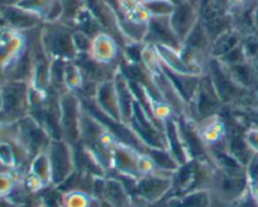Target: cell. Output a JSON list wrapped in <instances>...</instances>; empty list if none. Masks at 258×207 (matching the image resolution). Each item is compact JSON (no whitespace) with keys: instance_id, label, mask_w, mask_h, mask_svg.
I'll return each mask as SVG.
<instances>
[{"instance_id":"6da1fadb","label":"cell","mask_w":258,"mask_h":207,"mask_svg":"<svg viewBox=\"0 0 258 207\" xmlns=\"http://www.w3.org/2000/svg\"><path fill=\"white\" fill-rule=\"evenodd\" d=\"M75 28L63 22L44 23L40 30V40L50 59L60 58L66 60H75L78 53L73 43Z\"/></svg>"},{"instance_id":"7a4b0ae2","label":"cell","mask_w":258,"mask_h":207,"mask_svg":"<svg viewBox=\"0 0 258 207\" xmlns=\"http://www.w3.org/2000/svg\"><path fill=\"white\" fill-rule=\"evenodd\" d=\"M83 103L75 92L63 90L59 94V126L62 138L75 146L81 140V115Z\"/></svg>"},{"instance_id":"3957f363","label":"cell","mask_w":258,"mask_h":207,"mask_svg":"<svg viewBox=\"0 0 258 207\" xmlns=\"http://www.w3.org/2000/svg\"><path fill=\"white\" fill-rule=\"evenodd\" d=\"M47 151L52 165V186L58 187L62 183L67 182L76 171L73 146L63 138H52Z\"/></svg>"},{"instance_id":"277c9868","label":"cell","mask_w":258,"mask_h":207,"mask_svg":"<svg viewBox=\"0 0 258 207\" xmlns=\"http://www.w3.org/2000/svg\"><path fill=\"white\" fill-rule=\"evenodd\" d=\"M30 83L24 80H5L0 87L3 112L12 121H18L29 115Z\"/></svg>"},{"instance_id":"5b68a950","label":"cell","mask_w":258,"mask_h":207,"mask_svg":"<svg viewBox=\"0 0 258 207\" xmlns=\"http://www.w3.org/2000/svg\"><path fill=\"white\" fill-rule=\"evenodd\" d=\"M174 175L155 172L141 176L136 183V195L143 201L144 205H154L160 202L173 188Z\"/></svg>"},{"instance_id":"8992f818","label":"cell","mask_w":258,"mask_h":207,"mask_svg":"<svg viewBox=\"0 0 258 207\" xmlns=\"http://www.w3.org/2000/svg\"><path fill=\"white\" fill-rule=\"evenodd\" d=\"M209 188L213 192V197L222 202H232L241 197L246 188V175L229 173L216 167L212 173Z\"/></svg>"},{"instance_id":"52a82bcc","label":"cell","mask_w":258,"mask_h":207,"mask_svg":"<svg viewBox=\"0 0 258 207\" xmlns=\"http://www.w3.org/2000/svg\"><path fill=\"white\" fill-rule=\"evenodd\" d=\"M144 152L128 143L117 141L113 148L112 170L121 176L139 181L141 177V160Z\"/></svg>"},{"instance_id":"ba28073f","label":"cell","mask_w":258,"mask_h":207,"mask_svg":"<svg viewBox=\"0 0 258 207\" xmlns=\"http://www.w3.org/2000/svg\"><path fill=\"white\" fill-rule=\"evenodd\" d=\"M145 44H163L180 50L183 43L179 40L170 23V17H150L148 32L144 39Z\"/></svg>"},{"instance_id":"9c48e42d","label":"cell","mask_w":258,"mask_h":207,"mask_svg":"<svg viewBox=\"0 0 258 207\" xmlns=\"http://www.w3.org/2000/svg\"><path fill=\"white\" fill-rule=\"evenodd\" d=\"M199 20H201L199 10L191 0L176 5L170 15L171 27L181 43H184V40L188 38V35L198 24Z\"/></svg>"},{"instance_id":"30bf717a","label":"cell","mask_w":258,"mask_h":207,"mask_svg":"<svg viewBox=\"0 0 258 207\" xmlns=\"http://www.w3.org/2000/svg\"><path fill=\"white\" fill-rule=\"evenodd\" d=\"M96 108L105 116L122 123L121 121L120 105H118V94L116 88L115 79L103 80L98 83L95 98H92Z\"/></svg>"},{"instance_id":"8fae6325","label":"cell","mask_w":258,"mask_h":207,"mask_svg":"<svg viewBox=\"0 0 258 207\" xmlns=\"http://www.w3.org/2000/svg\"><path fill=\"white\" fill-rule=\"evenodd\" d=\"M0 14L7 20L9 27L19 30V32H28L39 27L43 22L39 15L23 9L19 5H8L0 8Z\"/></svg>"},{"instance_id":"7c38bea8","label":"cell","mask_w":258,"mask_h":207,"mask_svg":"<svg viewBox=\"0 0 258 207\" xmlns=\"http://www.w3.org/2000/svg\"><path fill=\"white\" fill-rule=\"evenodd\" d=\"M90 55L102 64H113L120 57L118 42L107 32H101L92 39Z\"/></svg>"},{"instance_id":"4fadbf2b","label":"cell","mask_w":258,"mask_h":207,"mask_svg":"<svg viewBox=\"0 0 258 207\" xmlns=\"http://www.w3.org/2000/svg\"><path fill=\"white\" fill-rule=\"evenodd\" d=\"M116 88H117L118 94V105H120L121 112V121L123 125L128 126L131 118L134 116V108H135L136 98L134 95L133 88H131L130 80L126 78V75L118 69V72L115 75Z\"/></svg>"},{"instance_id":"5bb4252c","label":"cell","mask_w":258,"mask_h":207,"mask_svg":"<svg viewBox=\"0 0 258 207\" xmlns=\"http://www.w3.org/2000/svg\"><path fill=\"white\" fill-rule=\"evenodd\" d=\"M169 207H212L213 192L211 188H196L181 195L174 196L168 201Z\"/></svg>"},{"instance_id":"9a60e30c","label":"cell","mask_w":258,"mask_h":207,"mask_svg":"<svg viewBox=\"0 0 258 207\" xmlns=\"http://www.w3.org/2000/svg\"><path fill=\"white\" fill-rule=\"evenodd\" d=\"M102 200L111 207H131V196L127 188L117 178H106Z\"/></svg>"},{"instance_id":"2e32d148","label":"cell","mask_w":258,"mask_h":207,"mask_svg":"<svg viewBox=\"0 0 258 207\" xmlns=\"http://www.w3.org/2000/svg\"><path fill=\"white\" fill-rule=\"evenodd\" d=\"M226 68L231 79L243 90L251 89L257 83V69L248 60H244L238 64L229 65Z\"/></svg>"},{"instance_id":"e0dca14e","label":"cell","mask_w":258,"mask_h":207,"mask_svg":"<svg viewBox=\"0 0 258 207\" xmlns=\"http://www.w3.org/2000/svg\"><path fill=\"white\" fill-rule=\"evenodd\" d=\"M242 43V35L233 28L222 33L212 43L211 58H222Z\"/></svg>"},{"instance_id":"ac0fdd59","label":"cell","mask_w":258,"mask_h":207,"mask_svg":"<svg viewBox=\"0 0 258 207\" xmlns=\"http://www.w3.org/2000/svg\"><path fill=\"white\" fill-rule=\"evenodd\" d=\"M62 207H103V200L87 191L76 188L63 193Z\"/></svg>"},{"instance_id":"d6986e66","label":"cell","mask_w":258,"mask_h":207,"mask_svg":"<svg viewBox=\"0 0 258 207\" xmlns=\"http://www.w3.org/2000/svg\"><path fill=\"white\" fill-rule=\"evenodd\" d=\"M29 172L37 176L42 181L44 187L52 186V165H50V158L47 150L40 151L33 157L32 162H30Z\"/></svg>"},{"instance_id":"ffe728a7","label":"cell","mask_w":258,"mask_h":207,"mask_svg":"<svg viewBox=\"0 0 258 207\" xmlns=\"http://www.w3.org/2000/svg\"><path fill=\"white\" fill-rule=\"evenodd\" d=\"M85 78L82 70L75 60H67L64 65V87L67 90L77 93L82 87Z\"/></svg>"},{"instance_id":"44dd1931","label":"cell","mask_w":258,"mask_h":207,"mask_svg":"<svg viewBox=\"0 0 258 207\" xmlns=\"http://www.w3.org/2000/svg\"><path fill=\"white\" fill-rule=\"evenodd\" d=\"M62 4V18L59 22L72 25L75 28V20L78 13L86 7L85 0H60Z\"/></svg>"},{"instance_id":"7402d4cb","label":"cell","mask_w":258,"mask_h":207,"mask_svg":"<svg viewBox=\"0 0 258 207\" xmlns=\"http://www.w3.org/2000/svg\"><path fill=\"white\" fill-rule=\"evenodd\" d=\"M144 5L151 17H170L175 9V5L170 0H151Z\"/></svg>"},{"instance_id":"603a6c76","label":"cell","mask_w":258,"mask_h":207,"mask_svg":"<svg viewBox=\"0 0 258 207\" xmlns=\"http://www.w3.org/2000/svg\"><path fill=\"white\" fill-rule=\"evenodd\" d=\"M18 186L17 178L10 171L0 172V198L9 197Z\"/></svg>"},{"instance_id":"cb8c5ba5","label":"cell","mask_w":258,"mask_h":207,"mask_svg":"<svg viewBox=\"0 0 258 207\" xmlns=\"http://www.w3.org/2000/svg\"><path fill=\"white\" fill-rule=\"evenodd\" d=\"M92 39L90 35L86 34L82 30L75 29L73 32V43L78 54H90L92 47Z\"/></svg>"},{"instance_id":"d4e9b609","label":"cell","mask_w":258,"mask_h":207,"mask_svg":"<svg viewBox=\"0 0 258 207\" xmlns=\"http://www.w3.org/2000/svg\"><path fill=\"white\" fill-rule=\"evenodd\" d=\"M247 143L251 147V150L254 153H258V128H253V130L247 131V133L244 135Z\"/></svg>"},{"instance_id":"484cf974","label":"cell","mask_w":258,"mask_h":207,"mask_svg":"<svg viewBox=\"0 0 258 207\" xmlns=\"http://www.w3.org/2000/svg\"><path fill=\"white\" fill-rule=\"evenodd\" d=\"M214 3L217 8H219L221 10H224V12H228V4L229 0H212Z\"/></svg>"},{"instance_id":"4316f807","label":"cell","mask_w":258,"mask_h":207,"mask_svg":"<svg viewBox=\"0 0 258 207\" xmlns=\"http://www.w3.org/2000/svg\"><path fill=\"white\" fill-rule=\"evenodd\" d=\"M252 193H253L254 198H256V201L258 202V181L252 182Z\"/></svg>"},{"instance_id":"83f0119b","label":"cell","mask_w":258,"mask_h":207,"mask_svg":"<svg viewBox=\"0 0 258 207\" xmlns=\"http://www.w3.org/2000/svg\"><path fill=\"white\" fill-rule=\"evenodd\" d=\"M253 20H254V27H256V30H258V4L256 5V8H254Z\"/></svg>"},{"instance_id":"f1b7e54d","label":"cell","mask_w":258,"mask_h":207,"mask_svg":"<svg viewBox=\"0 0 258 207\" xmlns=\"http://www.w3.org/2000/svg\"><path fill=\"white\" fill-rule=\"evenodd\" d=\"M170 2L176 7V5H180V4H183V3L189 2V0H170Z\"/></svg>"},{"instance_id":"f546056e","label":"cell","mask_w":258,"mask_h":207,"mask_svg":"<svg viewBox=\"0 0 258 207\" xmlns=\"http://www.w3.org/2000/svg\"><path fill=\"white\" fill-rule=\"evenodd\" d=\"M39 207H47V206H39Z\"/></svg>"}]
</instances>
